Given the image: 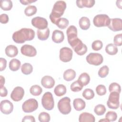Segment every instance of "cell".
<instances>
[{"label": "cell", "mask_w": 122, "mask_h": 122, "mask_svg": "<svg viewBox=\"0 0 122 122\" xmlns=\"http://www.w3.org/2000/svg\"><path fill=\"white\" fill-rule=\"evenodd\" d=\"M35 31L30 28H22L15 31L12 35V39L17 43L21 44L25 41L32 40L35 37Z\"/></svg>", "instance_id": "cell-1"}, {"label": "cell", "mask_w": 122, "mask_h": 122, "mask_svg": "<svg viewBox=\"0 0 122 122\" xmlns=\"http://www.w3.org/2000/svg\"><path fill=\"white\" fill-rule=\"evenodd\" d=\"M66 8V3L64 1L58 0L54 3L49 16L52 23L55 24L56 21L63 15Z\"/></svg>", "instance_id": "cell-2"}, {"label": "cell", "mask_w": 122, "mask_h": 122, "mask_svg": "<svg viewBox=\"0 0 122 122\" xmlns=\"http://www.w3.org/2000/svg\"><path fill=\"white\" fill-rule=\"evenodd\" d=\"M74 51L79 55L81 56L85 54L87 51L86 45L83 43L82 41L78 38L69 43Z\"/></svg>", "instance_id": "cell-3"}, {"label": "cell", "mask_w": 122, "mask_h": 122, "mask_svg": "<svg viewBox=\"0 0 122 122\" xmlns=\"http://www.w3.org/2000/svg\"><path fill=\"white\" fill-rule=\"evenodd\" d=\"M71 99L68 97H65L60 99L58 103V108L60 112L66 115L69 114L71 110Z\"/></svg>", "instance_id": "cell-4"}, {"label": "cell", "mask_w": 122, "mask_h": 122, "mask_svg": "<svg viewBox=\"0 0 122 122\" xmlns=\"http://www.w3.org/2000/svg\"><path fill=\"white\" fill-rule=\"evenodd\" d=\"M41 104L43 108L47 110H51L54 106V102L52 94L50 92H45L41 98Z\"/></svg>", "instance_id": "cell-5"}, {"label": "cell", "mask_w": 122, "mask_h": 122, "mask_svg": "<svg viewBox=\"0 0 122 122\" xmlns=\"http://www.w3.org/2000/svg\"><path fill=\"white\" fill-rule=\"evenodd\" d=\"M110 19L106 14H98L93 19V23L97 27L108 26L109 24Z\"/></svg>", "instance_id": "cell-6"}, {"label": "cell", "mask_w": 122, "mask_h": 122, "mask_svg": "<svg viewBox=\"0 0 122 122\" xmlns=\"http://www.w3.org/2000/svg\"><path fill=\"white\" fill-rule=\"evenodd\" d=\"M38 108V103L36 100L33 98L25 101L22 104V109L25 112L30 113L36 110Z\"/></svg>", "instance_id": "cell-7"}, {"label": "cell", "mask_w": 122, "mask_h": 122, "mask_svg": "<svg viewBox=\"0 0 122 122\" xmlns=\"http://www.w3.org/2000/svg\"><path fill=\"white\" fill-rule=\"evenodd\" d=\"M120 93L116 92H111L107 102L108 107L112 109H117L120 105Z\"/></svg>", "instance_id": "cell-8"}, {"label": "cell", "mask_w": 122, "mask_h": 122, "mask_svg": "<svg viewBox=\"0 0 122 122\" xmlns=\"http://www.w3.org/2000/svg\"><path fill=\"white\" fill-rule=\"evenodd\" d=\"M86 60L90 64L95 66H98L101 64L103 61L102 56L99 53L95 52L89 53L86 56Z\"/></svg>", "instance_id": "cell-9"}, {"label": "cell", "mask_w": 122, "mask_h": 122, "mask_svg": "<svg viewBox=\"0 0 122 122\" xmlns=\"http://www.w3.org/2000/svg\"><path fill=\"white\" fill-rule=\"evenodd\" d=\"M73 55L72 51L68 47H63L60 51V59L64 62H67L72 59Z\"/></svg>", "instance_id": "cell-10"}, {"label": "cell", "mask_w": 122, "mask_h": 122, "mask_svg": "<svg viewBox=\"0 0 122 122\" xmlns=\"http://www.w3.org/2000/svg\"><path fill=\"white\" fill-rule=\"evenodd\" d=\"M32 25L39 30H43L48 28V21L44 18L36 17L31 20Z\"/></svg>", "instance_id": "cell-11"}, {"label": "cell", "mask_w": 122, "mask_h": 122, "mask_svg": "<svg viewBox=\"0 0 122 122\" xmlns=\"http://www.w3.org/2000/svg\"><path fill=\"white\" fill-rule=\"evenodd\" d=\"M24 95V90L21 87L17 86L14 88L10 94V98L15 102H19L22 100Z\"/></svg>", "instance_id": "cell-12"}, {"label": "cell", "mask_w": 122, "mask_h": 122, "mask_svg": "<svg viewBox=\"0 0 122 122\" xmlns=\"http://www.w3.org/2000/svg\"><path fill=\"white\" fill-rule=\"evenodd\" d=\"M108 28L113 31H121L122 30V20L120 18L110 19Z\"/></svg>", "instance_id": "cell-13"}, {"label": "cell", "mask_w": 122, "mask_h": 122, "mask_svg": "<svg viewBox=\"0 0 122 122\" xmlns=\"http://www.w3.org/2000/svg\"><path fill=\"white\" fill-rule=\"evenodd\" d=\"M0 109L1 112L4 114H9L13 111V105L9 100H3L0 102Z\"/></svg>", "instance_id": "cell-14"}, {"label": "cell", "mask_w": 122, "mask_h": 122, "mask_svg": "<svg viewBox=\"0 0 122 122\" xmlns=\"http://www.w3.org/2000/svg\"><path fill=\"white\" fill-rule=\"evenodd\" d=\"M20 51L22 54L28 57H34L37 54L36 49L32 45L29 44L23 45L20 48Z\"/></svg>", "instance_id": "cell-15"}, {"label": "cell", "mask_w": 122, "mask_h": 122, "mask_svg": "<svg viewBox=\"0 0 122 122\" xmlns=\"http://www.w3.org/2000/svg\"><path fill=\"white\" fill-rule=\"evenodd\" d=\"M66 34L67 36V39L68 43L74 40L77 37V29L76 27L74 25L70 26L67 30Z\"/></svg>", "instance_id": "cell-16"}, {"label": "cell", "mask_w": 122, "mask_h": 122, "mask_svg": "<svg viewBox=\"0 0 122 122\" xmlns=\"http://www.w3.org/2000/svg\"><path fill=\"white\" fill-rule=\"evenodd\" d=\"M41 84L45 88H52L55 84V81L54 79L48 75L43 76L41 80Z\"/></svg>", "instance_id": "cell-17"}, {"label": "cell", "mask_w": 122, "mask_h": 122, "mask_svg": "<svg viewBox=\"0 0 122 122\" xmlns=\"http://www.w3.org/2000/svg\"><path fill=\"white\" fill-rule=\"evenodd\" d=\"M64 39L63 32L60 30H54L52 34V40L56 43H60L63 41Z\"/></svg>", "instance_id": "cell-18"}, {"label": "cell", "mask_w": 122, "mask_h": 122, "mask_svg": "<svg viewBox=\"0 0 122 122\" xmlns=\"http://www.w3.org/2000/svg\"><path fill=\"white\" fill-rule=\"evenodd\" d=\"M95 121L94 116L92 114L86 112L81 113L79 117L80 122H94Z\"/></svg>", "instance_id": "cell-19"}, {"label": "cell", "mask_w": 122, "mask_h": 122, "mask_svg": "<svg viewBox=\"0 0 122 122\" xmlns=\"http://www.w3.org/2000/svg\"><path fill=\"white\" fill-rule=\"evenodd\" d=\"M5 53L9 57H14L18 53V50L16 46L13 45H10L6 47L5 50Z\"/></svg>", "instance_id": "cell-20"}, {"label": "cell", "mask_w": 122, "mask_h": 122, "mask_svg": "<svg viewBox=\"0 0 122 122\" xmlns=\"http://www.w3.org/2000/svg\"><path fill=\"white\" fill-rule=\"evenodd\" d=\"M77 6L79 8H83L84 7L91 8L95 4L94 0H77L76 1Z\"/></svg>", "instance_id": "cell-21"}, {"label": "cell", "mask_w": 122, "mask_h": 122, "mask_svg": "<svg viewBox=\"0 0 122 122\" xmlns=\"http://www.w3.org/2000/svg\"><path fill=\"white\" fill-rule=\"evenodd\" d=\"M73 105L74 109L77 111L83 110L86 106L85 102L81 98H76L73 100Z\"/></svg>", "instance_id": "cell-22"}, {"label": "cell", "mask_w": 122, "mask_h": 122, "mask_svg": "<svg viewBox=\"0 0 122 122\" xmlns=\"http://www.w3.org/2000/svg\"><path fill=\"white\" fill-rule=\"evenodd\" d=\"M38 38L41 41H45L48 39L50 35V30L48 28L43 30H37Z\"/></svg>", "instance_id": "cell-23"}, {"label": "cell", "mask_w": 122, "mask_h": 122, "mask_svg": "<svg viewBox=\"0 0 122 122\" xmlns=\"http://www.w3.org/2000/svg\"><path fill=\"white\" fill-rule=\"evenodd\" d=\"M80 27L83 30H87L90 27V20L86 17H82L79 21Z\"/></svg>", "instance_id": "cell-24"}, {"label": "cell", "mask_w": 122, "mask_h": 122, "mask_svg": "<svg viewBox=\"0 0 122 122\" xmlns=\"http://www.w3.org/2000/svg\"><path fill=\"white\" fill-rule=\"evenodd\" d=\"M76 76V72L72 69H68L66 70L63 75V79L67 81L73 80Z\"/></svg>", "instance_id": "cell-25"}, {"label": "cell", "mask_w": 122, "mask_h": 122, "mask_svg": "<svg viewBox=\"0 0 122 122\" xmlns=\"http://www.w3.org/2000/svg\"><path fill=\"white\" fill-rule=\"evenodd\" d=\"M78 81L81 85L84 86L89 84L90 81V77L88 73L83 72L79 76Z\"/></svg>", "instance_id": "cell-26"}, {"label": "cell", "mask_w": 122, "mask_h": 122, "mask_svg": "<svg viewBox=\"0 0 122 122\" xmlns=\"http://www.w3.org/2000/svg\"><path fill=\"white\" fill-rule=\"evenodd\" d=\"M66 88L63 84H59L57 85L54 90L55 94L58 97L64 95L66 93Z\"/></svg>", "instance_id": "cell-27"}, {"label": "cell", "mask_w": 122, "mask_h": 122, "mask_svg": "<svg viewBox=\"0 0 122 122\" xmlns=\"http://www.w3.org/2000/svg\"><path fill=\"white\" fill-rule=\"evenodd\" d=\"M20 61L17 59H13L9 62V68L12 71H18L20 66Z\"/></svg>", "instance_id": "cell-28"}, {"label": "cell", "mask_w": 122, "mask_h": 122, "mask_svg": "<svg viewBox=\"0 0 122 122\" xmlns=\"http://www.w3.org/2000/svg\"><path fill=\"white\" fill-rule=\"evenodd\" d=\"M118 51L117 46L112 43L108 44L105 47V51L109 55H115L118 52Z\"/></svg>", "instance_id": "cell-29"}, {"label": "cell", "mask_w": 122, "mask_h": 122, "mask_svg": "<svg viewBox=\"0 0 122 122\" xmlns=\"http://www.w3.org/2000/svg\"><path fill=\"white\" fill-rule=\"evenodd\" d=\"M69 21L68 19L65 18H60L56 22L55 25L61 29H65L69 25Z\"/></svg>", "instance_id": "cell-30"}, {"label": "cell", "mask_w": 122, "mask_h": 122, "mask_svg": "<svg viewBox=\"0 0 122 122\" xmlns=\"http://www.w3.org/2000/svg\"><path fill=\"white\" fill-rule=\"evenodd\" d=\"M0 8L4 10H10L12 8V2L10 0H1Z\"/></svg>", "instance_id": "cell-31"}, {"label": "cell", "mask_w": 122, "mask_h": 122, "mask_svg": "<svg viewBox=\"0 0 122 122\" xmlns=\"http://www.w3.org/2000/svg\"><path fill=\"white\" fill-rule=\"evenodd\" d=\"M21 71L25 75H29L33 71V67L29 63H24L21 66Z\"/></svg>", "instance_id": "cell-32"}, {"label": "cell", "mask_w": 122, "mask_h": 122, "mask_svg": "<svg viewBox=\"0 0 122 122\" xmlns=\"http://www.w3.org/2000/svg\"><path fill=\"white\" fill-rule=\"evenodd\" d=\"M30 93L33 96H37L40 95L42 92V89L38 85H32L30 89Z\"/></svg>", "instance_id": "cell-33"}, {"label": "cell", "mask_w": 122, "mask_h": 122, "mask_svg": "<svg viewBox=\"0 0 122 122\" xmlns=\"http://www.w3.org/2000/svg\"><path fill=\"white\" fill-rule=\"evenodd\" d=\"M37 8L34 5H30L27 7L24 10V13L27 16H31L37 12Z\"/></svg>", "instance_id": "cell-34"}, {"label": "cell", "mask_w": 122, "mask_h": 122, "mask_svg": "<svg viewBox=\"0 0 122 122\" xmlns=\"http://www.w3.org/2000/svg\"><path fill=\"white\" fill-rule=\"evenodd\" d=\"M82 96L86 100H90L94 97V92L91 89H85L82 92Z\"/></svg>", "instance_id": "cell-35"}, {"label": "cell", "mask_w": 122, "mask_h": 122, "mask_svg": "<svg viewBox=\"0 0 122 122\" xmlns=\"http://www.w3.org/2000/svg\"><path fill=\"white\" fill-rule=\"evenodd\" d=\"M94 112L98 116L102 115L106 112V108L104 105L99 104L95 106L94 109Z\"/></svg>", "instance_id": "cell-36"}, {"label": "cell", "mask_w": 122, "mask_h": 122, "mask_svg": "<svg viewBox=\"0 0 122 122\" xmlns=\"http://www.w3.org/2000/svg\"><path fill=\"white\" fill-rule=\"evenodd\" d=\"M83 87V86L81 85V84L78 81H76L71 84L70 88L72 92H77L81 91Z\"/></svg>", "instance_id": "cell-37"}, {"label": "cell", "mask_w": 122, "mask_h": 122, "mask_svg": "<svg viewBox=\"0 0 122 122\" xmlns=\"http://www.w3.org/2000/svg\"><path fill=\"white\" fill-rule=\"evenodd\" d=\"M109 91L110 92H116L120 93L121 92V86L116 82H112L109 85Z\"/></svg>", "instance_id": "cell-38"}, {"label": "cell", "mask_w": 122, "mask_h": 122, "mask_svg": "<svg viewBox=\"0 0 122 122\" xmlns=\"http://www.w3.org/2000/svg\"><path fill=\"white\" fill-rule=\"evenodd\" d=\"M38 119L40 122H48L50 121L51 117L48 113L42 112L39 114Z\"/></svg>", "instance_id": "cell-39"}, {"label": "cell", "mask_w": 122, "mask_h": 122, "mask_svg": "<svg viewBox=\"0 0 122 122\" xmlns=\"http://www.w3.org/2000/svg\"><path fill=\"white\" fill-rule=\"evenodd\" d=\"M109 67L104 65L98 71V75L101 78H105L109 73Z\"/></svg>", "instance_id": "cell-40"}, {"label": "cell", "mask_w": 122, "mask_h": 122, "mask_svg": "<svg viewBox=\"0 0 122 122\" xmlns=\"http://www.w3.org/2000/svg\"><path fill=\"white\" fill-rule=\"evenodd\" d=\"M117 118V113L113 111H109L107 112L105 115V119L109 122H114Z\"/></svg>", "instance_id": "cell-41"}, {"label": "cell", "mask_w": 122, "mask_h": 122, "mask_svg": "<svg viewBox=\"0 0 122 122\" xmlns=\"http://www.w3.org/2000/svg\"><path fill=\"white\" fill-rule=\"evenodd\" d=\"M102 46L103 43L101 41L96 40L92 42V48L93 50L97 51L100 50L102 48Z\"/></svg>", "instance_id": "cell-42"}, {"label": "cell", "mask_w": 122, "mask_h": 122, "mask_svg": "<svg viewBox=\"0 0 122 122\" xmlns=\"http://www.w3.org/2000/svg\"><path fill=\"white\" fill-rule=\"evenodd\" d=\"M96 92L97 94L100 96L104 95L106 93V87L103 85H99L96 88Z\"/></svg>", "instance_id": "cell-43"}, {"label": "cell", "mask_w": 122, "mask_h": 122, "mask_svg": "<svg viewBox=\"0 0 122 122\" xmlns=\"http://www.w3.org/2000/svg\"><path fill=\"white\" fill-rule=\"evenodd\" d=\"M114 45L117 46H121L122 45V34L120 33L116 35L113 38Z\"/></svg>", "instance_id": "cell-44"}, {"label": "cell", "mask_w": 122, "mask_h": 122, "mask_svg": "<svg viewBox=\"0 0 122 122\" xmlns=\"http://www.w3.org/2000/svg\"><path fill=\"white\" fill-rule=\"evenodd\" d=\"M0 21L2 24H6L9 21V17L6 14H2L0 15Z\"/></svg>", "instance_id": "cell-45"}, {"label": "cell", "mask_w": 122, "mask_h": 122, "mask_svg": "<svg viewBox=\"0 0 122 122\" xmlns=\"http://www.w3.org/2000/svg\"><path fill=\"white\" fill-rule=\"evenodd\" d=\"M7 66V61L5 59L0 58V71L4 70Z\"/></svg>", "instance_id": "cell-46"}, {"label": "cell", "mask_w": 122, "mask_h": 122, "mask_svg": "<svg viewBox=\"0 0 122 122\" xmlns=\"http://www.w3.org/2000/svg\"><path fill=\"white\" fill-rule=\"evenodd\" d=\"M22 122H35V119L34 117L32 115H26L25 116L22 120Z\"/></svg>", "instance_id": "cell-47"}, {"label": "cell", "mask_w": 122, "mask_h": 122, "mask_svg": "<svg viewBox=\"0 0 122 122\" xmlns=\"http://www.w3.org/2000/svg\"><path fill=\"white\" fill-rule=\"evenodd\" d=\"M0 96L6 97L8 94V91L6 88L4 86H3L0 88Z\"/></svg>", "instance_id": "cell-48"}, {"label": "cell", "mask_w": 122, "mask_h": 122, "mask_svg": "<svg viewBox=\"0 0 122 122\" xmlns=\"http://www.w3.org/2000/svg\"><path fill=\"white\" fill-rule=\"evenodd\" d=\"M37 0H20V2L23 5H29L30 3H31L32 2H35Z\"/></svg>", "instance_id": "cell-49"}, {"label": "cell", "mask_w": 122, "mask_h": 122, "mask_svg": "<svg viewBox=\"0 0 122 122\" xmlns=\"http://www.w3.org/2000/svg\"><path fill=\"white\" fill-rule=\"evenodd\" d=\"M0 87H3L4 86V83H5V78L4 77H3L2 76L0 75Z\"/></svg>", "instance_id": "cell-50"}, {"label": "cell", "mask_w": 122, "mask_h": 122, "mask_svg": "<svg viewBox=\"0 0 122 122\" xmlns=\"http://www.w3.org/2000/svg\"><path fill=\"white\" fill-rule=\"evenodd\" d=\"M109 122V121L106 119H101L99 121V122Z\"/></svg>", "instance_id": "cell-51"}]
</instances>
